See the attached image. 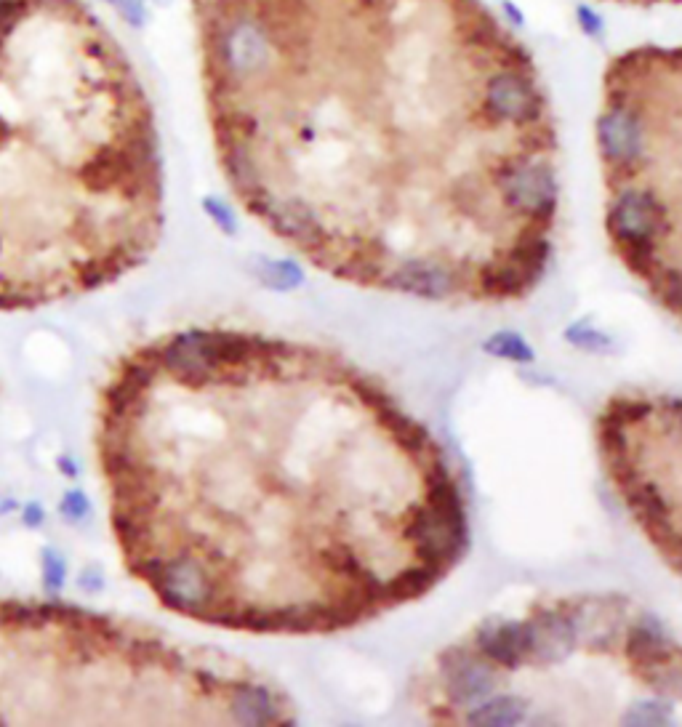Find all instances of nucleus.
Masks as SVG:
<instances>
[{
  "instance_id": "1",
  "label": "nucleus",
  "mask_w": 682,
  "mask_h": 727,
  "mask_svg": "<svg viewBox=\"0 0 682 727\" xmlns=\"http://www.w3.org/2000/svg\"><path fill=\"white\" fill-rule=\"evenodd\" d=\"M96 461L128 576L171 613L315 637L419 602L467 552L443 445L331 349L190 328L120 357Z\"/></svg>"
},
{
  "instance_id": "7",
  "label": "nucleus",
  "mask_w": 682,
  "mask_h": 727,
  "mask_svg": "<svg viewBox=\"0 0 682 727\" xmlns=\"http://www.w3.org/2000/svg\"><path fill=\"white\" fill-rule=\"evenodd\" d=\"M480 107L493 123L507 128H531L547 120L544 96L520 70L493 72L480 96Z\"/></svg>"
},
{
  "instance_id": "2",
  "label": "nucleus",
  "mask_w": 682,
  "mask_h": 727,
  "mask_svg": "<svg viewBox=\"0 0 682 727\" xmlns=\"http://www.w3.org/2000/svg\"><path fill=\"white\" fill-rule=\"evenodd\" d=\"M163 232L150 107L83 0H0V312L75 299Z\"/></svg>"
},
{
  "instance_id": "5",
  "label": "nucleus",
  "mask_w": 682,
  "mask_h": 727,
  "mask_svg": "<svg viewBox=\"0 0 682 727\" xmlns=\"http://www.w3.org/2000/svg\"><path fill=\"white\" fill-rule=\"evenodd\" d=\"M597 445L613 488L653 549L680 570V403L616 395L597 416Z\"/></svg>"
},
{
  "instance_id": "3",
  "label": "nucleus",
  "mask_w": 682,
  "mask_h": 727,
  "mask_svg": "<svg viewBox=\"0 0 682 727\" xmlns=\"http://www.w3.org/2000/svg\"><path fill=\"white\" fill-rule=\"evenodd\" d=\"M429 725H659L677 722L682 650L624 594L544 597L485 618L416 677Z\"/></svg>"
},
{
  "instance_id": "6",
  "label": "nucleus",
  "mask_w": 682,
  "mask_h": 727,
  "mask_svg": "<svg viewBox=\"0 0 682 727\" xmlns=\"http://www.w3.org/2000/svg\"><path fill=\"white\" fill-rule=\"evenodd\" d=\"M206 30L208 56L214 59L208 67L235 88L259 80L275 62V40L254 11L227 22H208Z\"/></svg>"
},
{
  "instance_id": "4",
  "label": "nucleus",
  "mask_w": 682,
  "mask_h": 727,
  "mask_svg": "<svg viewBox=\"0 0 682 727\" xmlns=\"http://www.w3.org/2000/svg\"><path fill=\"white\" fill-rule=\"evenodd\" d=\"M246 661L62 602L0 600V725H294Z\"/></svg>"
},
{
  "instance_id": "8",
  "label": "nucleus",
  "mask_w": 682,
  "mask_h": 727,
  "mask_svg": "<svg viewBox=\"0 0 682 727\" xmlns=\"http://www.w3.org/2000/svg\"><path fill=\"white\" fill-rule=\"evenodd\" d=\"M576 22H579V27L587 32L589 38H603L605 35L603 16L597 14L595 8H589V6L576 8Z\"/></svg>"
},
{
  "instance_id": "9",
  "label": "nucleus",
  "mask_w": 682,
  "mask_h": 727,
  "mask_svg": "<svg viewBox=\"0 0 682 727\" xmlns=\"http://www.w3.org/2000/svg\"><path fill=\"white\" fill-rule=\"evenodd\" d=\"M120 11L126 16L128 24L134 27H142L144 16H147V8H144V0H118Z\"/></svg>"
},
{
  "instance_id": "10",
  "label": "nucleus",
  "mask_w": 682,
  "mask_h": 727,
  "mask_svg": "<svg viewBox=\"0 0 682 727\" xmlns=\"http://www.w3.org/2000/svg\"><path fill=\"white\" fill-rule=\"evenodd\" d=\"M504 11H507V16H509V19H515V24H517V27H520V24H523V22H525V19H523V14H520V11H517V8H515V3H509V0H504Z\"/></svg>"
}]
</instances>
